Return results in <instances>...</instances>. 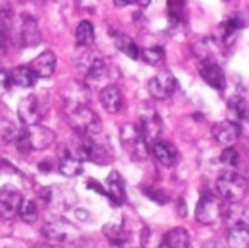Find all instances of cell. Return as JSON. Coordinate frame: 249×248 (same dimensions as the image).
<instances>
[{
  "instance_id": "6da1fadb",
  "label": "cell",
  "mask_w": 249,
  "mask_h": 248,
  "mask_svg": "<svg viewBox=\"0 0 249 248\" xmlns=\"http://www.w3.org/2000/svg\"><path fill=\"white\" fill-rule=\"evenodd\" d=\"M56 139L54 131L46 126H27V128L17 131L16 143L20 152H31V150H46Z\"/></svg>"
},
{
  "instance_id": "7a4b0ae2",
  "label": "cell",
  "mask_w": 249,
  "mask_h": 248,
  "mask_svg": "<svg viewBox=\"0 0 249 248\" xmlns=\"http://www.w3.org/2000/svg\"><path fill=\"white\" fill-rule=\"evenodd\" d=\"M9 39L17 48H34L41 43V31L36 19L33 16L22 14L20 19H14L12 29H10Z\"/></svg>"
},
{
  "instance_id": "3957f363",
  "label": "cell",
  "mask_w": 249,
  "mask_h": 248,
  "mask_svg": "<svg viewBox=\"0 0 249 248\" xmlns=\"http://www.w3.org/2000/svg\"><path fill=\"white\" fill-rule=\"evenodd\" d=\"M65 114L71 128L80 134V138H95L97 134H100L102 121L90 107H82V109Z\"/></svg>"
},
{
  "instance_id": "277c9868",
  "label": "cell",
  "mask_w": 249,
  "mask_h": 248,
  "mask_svg": "<svg viewBox=\"0 0 249 248\" xmlns=\"http://www.w3.org/2000/svg\"><path fill=\"white\" fill-rule=\"evenodd\" d=\"M215 189L224 201L236 204V202L243 201V199L246 197L249 184L244 177L237 175V173H234V172H226L217 179Z\"/></svg>"
},
{
  "instance_id": "5b68a950",
  "label": "cell",
  "mask_w": 249,
  "mask_h": 248,
  "mask_svg": "<svg viewBox=\"0 0 249 248\" xmlns=\"http://www.w3.org/2000/svg\"><path fill=\"white\" fill-rule=\"evenodd\" d=\"M121 145L132 160L148 158V143L138 124H124L121 128Z\"/></svg>"
},
{
  "instance_id": "8992f818",
  "label": "cell",
  "mask_w": 249,
  "mask_h": 248,
  "mask_svg": "<svg viewBox=\"0 0 249 248\" xmlns=\"http://www.w3.org/2000/svg\"><path fill=\"white\" fill-rule=\"evenodd\" d=\"M61 99L63 106H65V113H71V111L82 109V107H89L90 90L80 80H68L61 87Z\"/></svg>"
},
{
  "instance_id": "52a82bcc",
  "label": "cell",
  "mask_w": 249,
  "mask_h": 248,
  "mask_svg": "<svg viewBox=\"0 0 249 248\" xmlns=\"http://www.w3.org/2000/svg\"><path fill=\"white\" fill-rule=\"evenodd\" d=\"M75 152L82 162H93L99 165L112 162V152L107 148V145L97 141L95 138H80Z\"/></svg>"
},
{
  "instance_id": "ba28073f",
  "label": "cell",
  "mask_w": 249,
  "mask_h": 248,
  "mask_svg": "<svg viewBox=\"0 0 249 248\" xmlns=\"http://www.w3.org/2000/svg\"><path fill=\"white\" fill-rule=\"evenodd\" d=\"M43 236L50 242L56 243H66V242H76L80 238V229L75 225H71L66 219H53L48 221L41 229Z\"/></svg>"
},
{
  "instance_id": "9c48e42d",
  "label": "cell",
  "mask_w": 249,
  "mask_h": 248,
  "mask_svg": "<svg viewBox=\"0 0 249 248\" xmlns=\"http://www.w3.org/2000/svg\"><path fill=\"white\" fill-rule=\"evenodd\" d=\"M224 204L217 195L203 194L197 202L195 209V218L202 225H215L220 218L224 216Z\"/></svg>"
},
{
  "instance_id": "30bf717a",
  "label": "cell",
  "mask_w": 249,
  "mask_h": 248,
  "mask_svg": "<svg viewBox=\"0 0 249 248\" xmlns=\"http://www.w3.org/2000/svg\"><path fill=\"white\" fill-rule=\"evenodd\" d=\"M76 66L89 78H100L107 70L105 60L97 55L92 48H82V53L76 57Z\"/></svg>"
},
{
  "instance_id": "8fae6325",
  "label": "cell",
  "mask_w": 249,
  "mask_h": 248,
  "mask_svg": "<svg viewBox=\"0 0 249 248\" xmlns=\"http://www.w3.org/2000/svg\"><path fill=\"white\" fill-rule=\"evenodd\" d=\"M17 114H19V119L22 121V124L26 126H36L39 124V121L44 116L43 102H41V97L36 94H31V95L24 97L20 100L19 107H17Z\"/></svg>"
},
{
  "instance_id": "7c38bea8",
  "label": "cell",
  "mask_w": 249,
  "mask_h": 248,
  "mask_svg": "<svg viewBox=\"0 0 249 248\" xmlns=\"http://www.w3.org/2000/svg\"><path fill=\"white\" fill-rule=\"evenodd\" d=\"M177 87H178L177 78H175L170 72L158 73L156 76H153V78L148 82L149 94L158 100L170 99V97L175 94V90H177Z\"/></svg>"
},
{
  "instance_id": "4fadbf2b",
  "label": "cell",
  "mask_w": 249,
  "mask_h": 248,
  "mask_svg": "<svg viewBox=\"0 0 249 248\" xmlns=\"http://www.w3.org/2000/svg\"><path fill=\"white\" fill-rule=\"evenodd\" d=\"M41 199H44V202L56 212L68 211L76 201L75 194H73L71 191H66V189H61V187L46 189L44 192H41Z\"/></svg>"
},
{
  "instance_id": "5bb4252c",
  "label": "cell",
  "mask_w": 249,
  "mask_h": 248,
  "mask_svg": "<svg viewBox=\"0 0 249 248\" xmlns=\"http://www.w3.org/2000/svg\"><path fill=\"white\" fill-rule=\"evenodd\" d=\"M22 194L17 187L3 186L0 187V218L10 219L17 214L19 206L22 202Z\"/></svg>"
},
{
  "instance_id": "9a60e30c",
  "label": "cell",
  "mask_w": 249,
  "mask_h": 248,
  "mask_svg": "<svg viewBox=\"0 0 249 248\" xmlns=\"http://www.w3.org/2000/svg\"><path fill=\"white\" fill-rule=\"evenodd\" d=\"M83 162L78 158L76 152L73 148H70L68 145L59 146L58 152V170L65 177H76L82 173Z\"/></svg>"
},
{
  "instance_id": "2e32d148",
  "label": "cell",
  "mask_w": 249,
  "mask_h": 248,
  "mask_svg": "<svg viewBox=\"0 0 249 248\" xmlns=\"http://www.w3.org/2000/svg\"><path fill=\"white\" fill-rule=\"evenodd\" d=\"M212 136L217 143L229 148L241 138V126L234 121H220L212 126Z\"/></svg>"
},
{
  "instance_id": "e0dca14e",
  "label": "cell",
  "mask_w": 249,
  "mask_h": 248,
  "mask_svg": "<svg viewBox=\"0 0 249 248\" xmlns=\"http://www.w3.org/2000/svg\"><path fill=\"white\" fill-rule=\"evenodd\" d=\"M154 158L161 163L163 167H173L178 162V150L175 148V145H171L170 141H163V139H156L151 146Z\"/></svg>"
},
{
  "instance_id": "ac0fdd59",
  "label": "cell",
  "mask_w": 249,
  "mask_h": 248,
  "mask_svg": "<svg viewBox=\"0 0 249 248\" xmlns=\"http://www.w3.org/2000/svg\"><path fill=\"white\" fill-rule=\"evenodd\" d=\"M200 76L209 83L212 89L224 90L226 89V75H224L222 68L213 61H203L200 65Z\"/></svg>"
},
{
  "instance_id": "d6986e66",
  "label": "cell",
  "mask_w": 249,
  "mask_h": 248,
  "mask_svg": "<svg viewBox=\"0 0 249 248\" xmlns=\"http://www.w3.org/2000/svg\"><path fill=\"white\" fill-rule=\"evenodd\" d=\"M100 104L108 114H117L124 106V95L115 85H107L100 92Z\"/></svg>"
},
{
  "instance_id": "ffe728a7",
  "label": "cell",
  "mask_w": 249,
  "mask_h": 248,
  "mask_svg": "<svg viewBox=\"0 0 249 248\" xmlns=\"http://www.w3.org/2000/svg\"><path fill=\"white\" fill-rule=\"evenodd\" d=\"M29 68L36 73L37 78H50L56 70V55L53 51H44L39 57L34 58V61L29 65Z\"/></svg>"
},
{
  "instance_id": "44dd1931",
  "label": "cell",
  "mask_w": 249,
  "mask_h": 248,
  "mask_svg": "<svg viewBox=\"0 0 249 248\" xmlns=\"http://www.w3.org/2000/svg\"><path fill=\"white\" fill-rule=\"evenodd\" d=\"M139 129H141L142 136H144L146 143L148 141H156L158 136L161 133V119L154 111H149V113H144L141 116V124H139Z\"/></svg>"
},
{
  "instance_id": "7402d4cb",
  "label": "cell",
  "mask_w": 249,
  "mask_h": 248,
  "mask_svg": "<svg viewBox=\"0 0 249 248\" xmlns=\"http://www.w3.org/2000/svg\"><path fill=\"white\" fill-rule=\"evenodd\" d=\"M107 197L112 199L115 204H122L125 201V184L124 179L121 177V173L112 170L107 177Z\"/></svg>"
},
{
  "instance_id": "603a6c76",
  "label": "cell",
  "mask_w": 249,
  "mask_h": 248,
  "mask_svg": "<svg viewBox=\"0 0 249 248\" xmlns=\"http://www.w3.org/2000/svg\"><path fill=\"white\" fill-rule=\"evenodd\" d=\"M9 76H10V83L20 87V89H29V87L36 85V82H37L36 73L26 65L16 66V68L9 73Z\"/></svg>"
},
{
  "instance_id": "cb8c5ba5",
  "label": "cell",
  "mask_w": 249,
  "mask_h": 248,
  "mask_svg": "<svg viewBox=\"0 0 249 248\" xmlns=\"http://www.w3.org/2000/svg\"><path fill=\"white\" fill-rule=\"evenodd\" d=\"M231 248H249V223H236L227 235Z\"/></svg>"
},
{
  "instance_id": "d4e9b609",
  "label": "cell",
  "mask_w": 249,
  "mask_h": 248,
  "mask_svg": "<svg viewBox=\"0 0 249 248\" xmlns=\"http://www.w3.org/2000/svg\"><path fill=\"white\" fill-rule=\"evenodd\" d=\"M166 248H190V233L185 228H173L163 236Z\"/></svg>"
},
{
  "instance_id": "484cf974",
  "label": "cell",
  "mask_w": 249,
  "mask_h": 248,
  "mask_svg": "<svg viewBox=\"0 0 249 248\" xmlns=\"http://www.w3.org/2000/svg\"><path fill=\"white\" fill-rule=\"evenodd\" d=\"M93 43H95V29L92 22L82 20L76 27V44L80 48H92Z\"/></svg>"
},
{
  "instance_id": "4316f807",
  "label": "cell",
  "mask_w": 249,
  "mask_h": 248,
  "mask_svg": "<svg viewBox=\"0 0 249 248\" xmlns=\"http://www.w3.org/2000/svg\"><path fill=\"white\" fill-rule=\"evenodd\" d=\"M115 46H117L125 57L131 58V60H138L139 55H141L139 46L127 36V34H119V36L115 38Z\"/></svg>"
},
{
  "instance_id": "83f0119b",
  "label": "cell",
  "mask_w": 249,
  "mask_h": 248,
  "mask_svg": "<svg viewBox=\"0 0 249 248\" xmlns=\"http://www.w3.org/2000/svg\"><path fill=\"white\" fill-rule=\"evenodd\" d=\"M141 243L142 248H166L164 245V240L160 233H156L153 228L144 226L141 231Z\"/></svg>"
},
{
  "instance_id": "f1b7e54d",
  "label": "cell",
  "mask_w": 249,
  "mask_h": 248,
  "mask_svg": "<svg viewBox=\"0 0 249 248\" xmlns=\"http://www.w3.org/2000/svg\"><path fill=\"white\" fill-rule=\"evenodd\" d=\"M17 214L20 216V219H22L24 223H29V225L36 223V219H37V206H36V202L31 201V199H22Z\"/></svg>"
},
{
  "instance_id": "f546056e",
  "label": "cell",
  "mask_w": 249,
  "mask_h": 248,
  "mask_svg": "<svg viewBox=\"0 0 249 248\" xmlns=\"http://www.w3.org/2000/svg\"><path fill=\"white\" fill-rule=\"evenodd\" d=\"M104 235L107 240L114 245H122L125 242V231L122 225H115V223H108L104 226Z\"/></svg>"
},
{
  "instance_id": "4dcf8cb0",
  "label": "cell",
  "mask_w": 249,
  "mask_h": 248,
  "mask_svg": "<svg viewBox=\"0 0 249 248\" xmlns=\"http://www.w3.org/2000/svg\"><path fill=\"white\" fill-rule=\"evenodd\" d=\"M227 106H229L231 113H232L236 117H239V119H248V114H249L248 104H246V100H244L241 95L231 97L229 104H227Z\"/></svg>"
},
{
  "instance_id": "1f68e13d",
  "label": "cell",
  "mask_w": 249,
  "mask_h": 248,
  "mask_svg": "<svg viewBox=\"0 0 249 248\" xmlns=\"http://www.w3.org/2000/svg\"><path fill=\"white\" fill-rule=\"evenodd\" d=\"M141 55H142V60H144L151 66L161 65V63H163V60H164V50H163V48H160V46L144 48Z\"/></svg>"
},
{
  "instance_id": "d6a6232c",
  "label": "cell",
  "mask_w": 249,
  "mask_h": 248,
  "mask_svg": "<svg viewBox=\"0 0 249 248\" xmlns=\"http://www.w3.org/2000/svg\"><path fill=\"white\" fill-rule=\"evenodd\" d=\"M220 163L229 167V169L237 167V163H239V153H237V150H234L232 146L224 150V152L220 153Z\"/></svg>"
},
{
  "instance_id": "836d02e7",
  "label": "cell",
  "mask_w": 249,
  "mask_h": 248,
  "mask_svg": "<svg viewBox=\"0 0 249 248\" xmlns=\"http://www.w3.org/2000/svg\"><path fill=\"white\" fill-rule=\"evenodd\" d=\"M185 3L183 2H168V10H170V16L171 19L178 20L181 17V12H183L185 9Z\"/></svg>"
},
{
  "instance_id": "e575fe53",
  "label": "cell",
  "mask_w": 249,
  "mask_h": 248,
  "mask_svg": "<svg viewBox=\"0 0 249 248\" xmlns=\"http://www.w3.org/2000/svg\"><path fill=\"white\" fill-rule=\"evenodd\" d=\"M146 194H148V197H149V199H153V201L160 202V204H164V202L168 201V197L164 195V192L156 191V189H151V191H146Z\"/></svg>"
},
{
  "instance_id": "d590c367",
  "label": "cell",
  "mask_w": 249,
  "mask_h": 248,
  "mask_svg": "<svg viewBox=\"0 0 249 248\" xmlns=\"http://www.w3.org/2000/svg\"><path fill=\"white\" fill-rule=\"evenodd\" d=\"M9 85H10L9 73H5V70L0 68V95H2V94L5 92L7 89H9Z\"/></svg>"
},
{
  "instance_id": "8d00e7d4",
  "label": "cell",
  "mask_w": 249,
  "mask_h": 248,
  "mask_svg": "<svg viewBox=\"0 0 249 248\" xmlns=\"http://www.w3.org/2000/svg\"><path fill=\"white\" fill-rule=\"evenodd\" d=\"M5 43H7V38L3 36L2 33H0V57L5 53Z\"/></svg>"
},
{
  "instance_id": "74e56055",
  "label": "cell",
  "mask_w": 249,
  "mask_h": 248,
  "mask_svg": "<svg viewBox=\"0 0 249 248\" xmlns=\"http://www.w3.org/2000/svg\"><path fill=\"white\" fill-rule=\"evenodd\" d=\"M34 248H61V247L54 245V243H37V245H34Z\"/></svg>"
},
{
  "instance_id": "f35d334b",
  "label": "cell",
  "mask_w": 249,
  "mask_h": 248,
  "mask_svg": "<svg viewBox=\"0 0 249 248\" xmlns=\"http://www.w3.org/2000/svg\"><path fill=\"white\" fill-rule=\"evenodd\" d=\"M0 116H2V111H0Z\"/></svg>"
}]
</instances>
